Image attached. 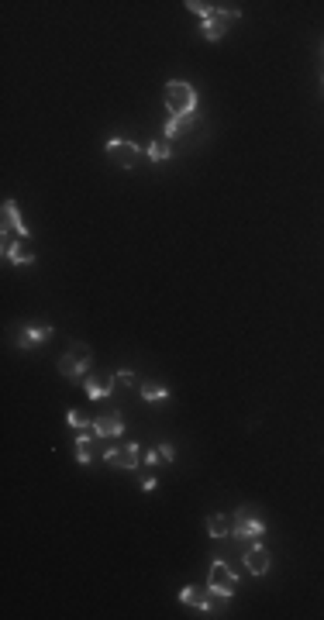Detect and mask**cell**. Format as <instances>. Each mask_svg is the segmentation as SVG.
Instances as JSON below:
<instances>
[{
  "mask_svg": "<svg viewBox=\"0 0 324 620\" xmlns=\"http://www.w3.org/2000/svg\"><path fill=\"white\" fill-rule=\"evenodd\" d=\"M207 586L217 589V593H235V589H238V576H235L224 562H214L210 572H207Z\"/></svg>",
  "mask_w": 324,
  "mask_h": 620,
  "instance_id": "7",
  "label": "cell"
},
{
  "mask_svg": "<svg viewBox=\"0 0 324 620\" xmlns=\"http://www.w3.org/2000/svg\"><path fill=\"white\" fill-rule=\"evenodd\" d=\"M138 462H142V452H138L135 441L104 452V465H111V469H128V472H131V469H138Z\"/></svg>",
  "mask_w": 324,
  "mask_h": 620,
  "instance_id": "6",
  "label": "cell"
},
{
  "mask_svg": "<svg viewBox=\"0 0 324 620\" xmlns=\"http://www.w3.org/2000/svg\"><path fill=\"white\" fill-rule=\"evenodd\" d=\"M86 397H90V400L111 397V379H86Z\"/></svg>",
  "mask_w": 324,
  "mask_h": 620,
  "instance_id": "17",
  "label": "cell"
},
{
  "mask_svg": "<svg viewBox=\"0 0 324 620\" xmlns=\"http://www.w3.org/2000/svg\"><path fill=\"white\" fill-rule=\"evenodd\" d=\"M97 458V452H93V441H83V445H76V462L80 465H90Z\"/></svg>",
  "mask_w": 324,
  "mask_h": 620,
  "instance_id": "21",
  "label": "cell"
},
{
  "mask_svg": "<svg viewBox=\"0 0 324 620\" xmlns=\"http://www.w3.org/2000/svg\"><path fill=\"white\" fill-rule=\"evenodd\" d=\"M4 228H7V235H28V231H25V221L18 217L14 200H4Z\"/></svg>",
  "mask_w": 324,
  "mask_h": 620,
  "instance_id": "15",
  "label": "cell"
},
{
  "mask_svg": "<svg viewBox=\"0 0 324 620\" xmlns=\"http://www.w3.org/2000/svg\"><path fill=\"white\" fill-rule=\"evenodd\" d=\"M90 362H93V348L80 341V345H69V352L59 359V372L66 379H80L83 372L90 369Z\"/></svg>",
  "mask_w": 324,
  "mask_h": 620,
  "instance_id": "3",
  "label": "cell"
},
{
  "mask_svg": "<svg viewBox=\"0 0 324 620\" xmlns=\"http://www.w3.org/2000/svg\"><path fill=\"white\" fill-rule=\"evenodd\" d=\"M238 18H242V11H224V7H217V11L203 21V39H207V41H221L224 35H228V28H231Z\"/></svg>",
  "mask_w": 324,
  "mask_h": 620,
  "instance_id": "5",
  "label": "cell"
},
{
  "mask_svg": "<svg viewBox=\"0 0 324 620\" xmlns=\"http://www.w3.org/2000/svg\"><path fill=\"white\" fill-rule=\"evenodd\" d=\"M203 524H207V535L214 541H221V537H228L235 531V517H224V514H210Z\"/></svg>",
  "mask_w": 324,
  "mask_h": 620,
  "instance_id": "11",
  "label": "cell"
},
{
  "mask_svg": "<svg viewBox=\"0 0 324 620\" xmlns=\"http://www.w3.org/2000/svg\"><path fill=\"white\" fill-rule=\"evenodd\" d=\"M45 338H52V328H48V324L21 328V334H18V345H21V348H35V345H41Z\"/></svg>",
  "mask_w": 324,
  "mask_h": 620,
  "instance_id": "13",
  "label": "cell"
},
{
  "mask_svg": "<svg viewBox=\"0 0 324 620\" xmlns=\"http://www.w3.org/2000/svg\"><path fill=\"white\" fill-rule=\"evenodd\" d=\"M180 603L207 614V610H214V589L210 586H187V589H180Z\"/></svg>",
  "mask_w": 324,
  "mask_h": 620,
  "instance_id": "8",
  "label": "cell"
},
{
  "mask_svg": "<svg viewBox=\"0 0 324 620\" xmlns=\"http://www.w3.org/2000/svg\"><path fill=\"white\" fill-rule=\"evenodd\" d=\"M104 152H107L111 163L121 165V169H135V165L142 163V156H145V149L135 145V142H128V138H107Z\"/></svg>",
  "mask_w": 324,
  "mask_h": 620,
  "instance_id": "2",
  "label": "cell"
},
{
  "mask_svg": "<svg viewBox=\"0 0 324 620\" xmlns=\"http://www.w3.org/2000/svg\"><path fill=\"white\" fill-rule=\"evenodd\" d=\"M159 448H156V452H145V462H149V465H159Z\"/></svg>",
  "mask_w": 324,
  "mask_h": 620,
  "instance_id": "24",
  "label": "cell"
},
{
  "mask_svg": "<svg viewBox=\"0 0 324 620\" xmlns=\"http://www.w3.org/2000/svg\"><path fill=\"white\" fill-rule=\"evenodd\" d=\"M187 11H194L197 18H203V21H207L217 7H214V4H203V0H187Z\"/></svg>",
  "mask_w": 324,
  "mask_h": 620,
  "instance_id": "19",
  "label": "cell"
},
{
  "mask_svg": "<svg viewBox=\"0 0 324 620\" xmlns=\"http://www.w3.org/2000/svg\"><path fill=\"white\" fill-rule=\"evenodd\" d=\"M145 156H149L152 163H166V159L173 156V142H166V138H162V142H149V145H145Z\"/></svg>",
  "mask_w": 324,
  "mask_h": 620,
  "instance_id": "16",
  "label": "cell"
},
{
  "mask_svg": "<svg viewBox=\"0 0 324 620\" xmlns=\"http://www.w3.org/2000/svg\"><path fill=\"white\" fill-rule=\"evenodd\" d=\"M66 420H69V427H76V431H86V427H93V420H86L76 407L73 411H66Z\"/></svg>",
  "mask_w": 324,
  "mask_h": 620,
  "instance_id": "20",
  "label": "cell"
},
{
  "mask_svg": "<svg viewBox=\"0 0 324 620\" xmlns=\"http://www.w3.org/2000/svg\"><path fill=\"white\" fill-rule=\"evenodd\" d=\"M262 531H266V524H262L259 517H245V514H238V517H235V531H231V535L242 541V537H259Z\"/></svg>",
  "mask_w": 324,
  "mask_h": 620,
  "instance_id": "12",
  "label": "cell"
},
{
  "mask_svg": "<svg viewBox=\"0 0 324 620\" xmlns=\"http://www.w3.org/2000/svg\"><path fill=\"white\" fill-rule=\"evenodd\" d=\"M166 111L169 118H194L197 114V90L183 80L166 83Z\"/></svg>",
  "mask_w": 324,
  "mask_h": 620,
  "instance_id": "1",
  "label": "cell"
},
{
  "mask_svg": "<svg viewBox=\"0 0 324 620\" xmlns=\"http://www.w3.org/2000/svg\"><path fill=\"white\" fill-rule=\"evenodd\" d=\"M114 383H124V386H135L138 379H135V372H128V369H121L118 376H114Z\"/></svg>",
  "mask_w": 324,
  "mask_h": 620,
  "instance_id": "22",
  "label": "cell"
},
{
  "mask_svg": "<svg viewBox=\"0 0 324 620\" xmlns=\"http://www.w3.org/2000/svg\"><path fill=\"white\" fill-rule=\"evenodd\" d=\"M269 562H273V558H269V551H266L262 544H252L248 555H245V565H248L252 576H266V572H269Z\"/></svg>",
  "mask_w": 324,
  "mask_h": 620,
  "instance_id": "10",
  "label": "cell"
},
{
  "mask_svg": "<svg viewBox=\"0 0 324 620\" xmlns=\"http://www.w3.org/2000/svg\"><path fill=\"white\" fill-rule=\"evenodd\" d=\"M194 128H197V118H169V124H166V142H176V138L190 135Z\"/></svg>",
  "mask_w": 324,
  "mask_h": 620,
  "instance_id": "14",
  "label": "cell"
},
{
  "mask_svg": "<svg viewBox=\"0 0 324 620\" xmlns=\"http://www.w3.org/2000/svg\"><path fill=\"white\" fill-rule=\"evenodd\" d=\"M97 438H118L124 431V420H121V413L114 411V413H100V417H93V427H90Z\"/></svg>",
  "mask_w": 324,
  "mask_h": 620,
  "instance_id": "9",
  "label": "cell"
},
{
  "mask_svg": "<svg viewBox=\"0 0 324 620\" xmlns=\"http://www.w3.org/2000/svg\"><path fill=\"white\" fill-rule=\"evenodd\" d=\"M159 455H162V462H173V458H176L173 445H159Z\"/></svg>",
  "mask_w": 324,
  "mask_h": 620,
  "instance_id": "23",
  "label": "cell"
},
{
  "mask_svg": "<svg viewBox=\"0 0 324 620\" xmlns=\"http://www.w3.org/2000/svg\"><path fill=\"white\" fill-rule=\"evenodd\" d=\"M169 397V390L159 386V383H142V400H149V404H159Z\"/></svg>",
  "mask_w": 324,
  "mask_h": 620,
  "instance_id": "18",
  "label": "cell"
},
{
  "mask_svg": "<svg viewBox=\"0 0 324 620\" xmlns=\"http://www.w3.org/2000/svg\"><path fill=\"white\" fill-rule=\"evenodd\" d=\"M4 255L11 266H32L35 262V245L28 235H7L4 238Z\"/></svg>",
  "mask_w": 324,
  "mask_h": 620,
  "instance_id": "4",
  "label": "cell"
}]
</instances>
